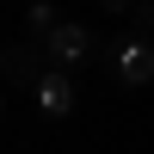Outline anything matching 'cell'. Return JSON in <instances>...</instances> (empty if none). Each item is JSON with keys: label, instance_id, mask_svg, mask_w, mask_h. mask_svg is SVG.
<instances>
[{"label": "cell", "instance_id": "6da1fadb", "mask_svg": "<svg viewBox=\"0 0 154 154\" xmlns=\"http://www.w3.org/2000/svg\"><path fill=\"white\" fill-rule=\"evenodd\" d=\"M37 49H43V68H62V74H74L80 62H93V56H99V37L86 31L80 19H56L43 37H37Z\"/></svg>", "mask_w": 154, "mask_h": 154}, {"label": "cell", "instance_id": "277c9868", "mask_svg": "<svg viewBox=\"0 0 154 154\" xmlns=\"http://www.w3.org/2000/svg\"><path fill=\"white\" fill-rule=\"evenodd\" d=\"M37 74H43V49H37L31 37H19L12 49H0V80H19V86H31Z\"/></svg>", "mask_w": 154, "mask_h": 154}, {"label": "cell", "instance_id": "7a4b0ae2", "mask_svg": "<svg viewBox=\"0 0 154 154\" xmlns=\"http://www.w3.org/2000/svg\"><path fill=\"white\" fill-rule=\"evenodd\" d=\"M105 68H111V80H117V86H130V93H136V86L154 80V43H148L142 31H117V37L105 43Z\"/></svg>", "mask_w": 154, "mask_h": 154}, {"label": "cell", "instance_id": "8992f818", "mask_svg": "<svg viewBox=\"0 0 154 154\" xmlns=\"http://www.w3.org/2000/svg\"><path fill=\"white\" fill-rule=\"evenodd\" d=\"M99 6H105V12H130V0H99Z\"/></svg>", "mask_w": 154, "mask_h": 154}, {"label": "cell", "instance_id": "3957f363", "mask_svg": "<svg viewBox=\"0 0 154 154\" xmlns=\"http://www.w3.org/2000/svg\"><path fill=\"white\" fill-rule=\"evenodd\" d=\"M31 93H37V105H43V117H68V111L80 105L74 74H62V68H43V74L31 80Z\"/></svg>", "mask_w": 154, "mask_h": 154}, {"label": "cell", "instance_id": "5b68a950", "mask_svg": "<svg viewBox=\"0 0 154 154\" xmlns=\"http://www.w3.org/2000/svg\"><path fill=\"white\" fill-rule=\"evenodd\" d=\"M56 19H62V12L49 6V0H31V6H25V31H31V43H37V37H43Z\"/></svg>", "mask_w": 154, "mask_h": 154}]
</instances>
